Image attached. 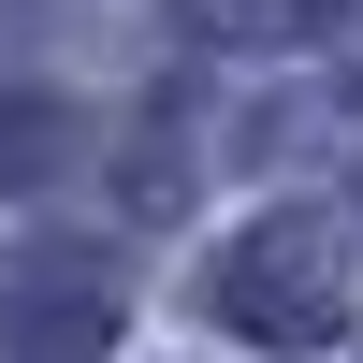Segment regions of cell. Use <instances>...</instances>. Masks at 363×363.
<instances>
[{
    "label": "cell",
    "instance_id": "1",
    "mask_svg": "<svg viewBox=\"0 0 363 363\" xmlns=\"http://www.w3.org/2000/svg\"><path fill=\"white\" fill-rule=\"evenodd\" d=\"M203 320L247 335V349H335L349 335V233L320 218V203L247 218L218 262H203Z\"/></svg>",
    "mask_w": 363,
    "mask_h": 363
},
{
    "label": "cell",
    "instance_id": "2",
    "mask_svg": "<svg viewBox=\"0 0 363 363\" xmlns=\"http://www.w3.org/2000/svg\"><path fill=\"white\" fill-rule=\"evenodd\" d=\"M116 349V262L102 247H0V363H102Z\"/></svg>",
    "mask_w": 363,
    "mask_h": 363
},
{
    "label": "cell",
    "instance_id": "3",
    "mask_svg": "<svg viewBox=\"0 0 363 363\" xmlns=\"http://www.w3.org/2000/svg\"><path fill=\"white\" fill-rule=\"evenodd\" d=\"M174 29H203V44H306V29H335V0H174Z\"/></svg>",
    "mask_w": 363,
    "mask_h": 363
}]
</instances>
